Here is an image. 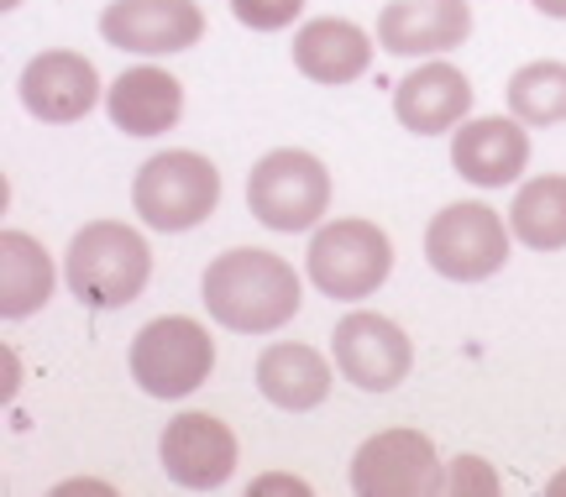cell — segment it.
<instances>
[{"instance_id":"cell-1","label":"cell","mask_w":566,"mask_h":497,"mask_svg":"<svg viewBox=\"0 0 566 497\" xmlns=\"http://www.w3.org/2000/svg\"><path fill=\"white\" fill-rule=\"evenodd\" d=\"M200 298L210 319H221L226 330H242V336H268L283 330L289 319L300 315V278L279 252L263 246H231L205 267Z\"/></svg>"},{"instance_id":"cell-2","label":"cell","mask_w":566,"mask_h":497,"mask_svg":"<svg viewBox=\"0 0 566 497\" xmlns=\"http://www.w3.org/2000/svg\"><path fill=\"white\" fill-rule=\"evenodd\" d=\"M63 278L90 309H126L153 278V252H147L142 231H132L122 220H95L69 241Z\"/></svg>"},{"instance_id":"cell-3","label":"cell","mask_w":566,"mask_h":497,"mask_svg":"<svg viewBox=\"0 0 566 497\" xmlns=\"http://www.w3.org/2000/svg\"><path fill=\"white\" fill-rule=\"evenodd\" d=\"M132 204L153 231H189L216 215L221 204V168L200 152H158L142 162L132 183Z\"/></svg>"},{"instance_id":"cell-4","label":"cell","mask_w":566,"mask_h":497,"mask_svg":"<svg viewBox=\"0 0 566 497\" xmlns=\"http://www.w3.org/2000/svg\"><path fill=\"white\" fill-rule=\"evenodd\" d=\"M325 204H331V173L315 152L300 147L268 152L247 179V210L268 231H310L325 215Z\"/></svg>"},{"instance_id":"cell-5","label":"cell","mask_w":566,"mask_h":497,"mask_svg":"<svg viewBox=\"0 0 566 497\" xmlns=\"http://www.w3.org/2000/svg\"><path fill=\"white\" fill-rule=\"evenodd\" d=\"M216 367V340L200 319H153L132 340V378L153 398H189Z\"/></svg>"},{"instance_id":"cell-6","label":"cell","mask_w":566,"mask_h":497,"mask_svg":"<svg viewBox=\"0 0 566 497\" xmlns=\"http://www.w3.org/2000/svg\"><path fill=\"white\" fill-rule=\"evenodd\" d=\"M394 273V241L373 220H331L310 241V283L331 298H367Z\"/></svg>"},{"instance_id":"cell-7","label":"cell","mask_w":566,"mask_h":497,"mask_svg":"<svg viewBox=\"0 0 566 497\" xmlns=\"http://www.w3.org/2000/svg\"><path fill=\"white\" fill-rule=\"evenodd\" d=\"M424 257H430V267L441 278H457V283L493 278L509 262V231L499 220V210H488L478 199H462V204H446L441 215L430 220Z\"/></svg>"},{"instance_id":"cell-8","label":"cell","mask_w":566,"mask_h":497,"mask_svg":"<svg viewBox=\"0 0 566 497\" xmlns=\"http://www.w3.org/2000/svg\"><path fill=\"white\" fill-rule=\"evenodd\" d=\"M331 357H336V372H342L352 388L363 393H388L409 378L415 367V346L409 336L384 315H346L331 336Z\"/></svg>"},{"instance_id":"cell-9","label":"cell","mask_w":566,"mask_h":497,"mask_svg":"<svg viewBox=\"0 0 566 497\" xmlns=\"http://www.w3.org/2000/svg\"><path fill=\"white\" fill-rule=\"evenodd\" d=\"M352 487L367 497H409V493H441V461L436 445L420 430H384L373 435L352 461Z\"/></svg>"},{"instance_id":"cell-10","label":"cell","mask_w":566,"mask_h":497,"mask_svg":"<svg viewBox=\"0 0 566 497\" xmlns=\"http://www.w3.org/2000/svg\"><path fill=\"white\" fill-rule=\"evenodd\" d=\"M101 38L122 53H184L205 38V17L195 0H111L101 17Z\"/></svg>"},{"instance_id":"cell-11","label":"cell","mask_w":566,"mask_h":497,"mask_svg":"<svg viewBox=\"0 0 566 497\" xmlns=\"http://www.w3.org/2000/svg\"><path fill=\"white\" fill-rule=\"evenodd\" d=\"M472 32L467 0H388L378 11V42L394 59H436L462 47Z\"/></svg>"},{"instance_id":"cell-12","label":"cell","mask_w":566,"mask_h":497,"mask_svg":"<svg viewBox=\"0 0 566 497\" xmlns=\"http://www.w3.org/2000/svg\"><path fill=\"white\" fill-rule=\"evenodd\" d=\"M95 99H101V74H95V63L84 53L53 47V53H38L21 68V105L38 120L69 126V120L90 116Z\"/></svg>"},{"instance_id":"cell-13","label":"cell","mask_w":566,"mask_h":497,"mask_svg":"<svg viewBox=\"0 0 566 497\" xmlns=\"http://www.w3.org/2000/svg\"><path fill=\"white\" fill-rule=\"evenodd\" d=\"M158 456L179 487H221L237 472V435L216 414H179L168 419Z\"/></svg>"},{"instance_id":"cell-14","label":"cell","mask_w":566,"mask_h":497,"mask_svg":"<svg viewBox=\"0 0 566 497\" xmlns=\"http://www.w3.org/2000/svg\"><path fill=\"white\" fill-rule=\"evenodd\" d=\"M451 162L467 183L478 189H504L525 173L530 162V137H525V120H504V116H483V120H467L457 141H451Z\"/></svg>"},{"instance_id":"cell-15","label":"cell","mask_w":566,"mask_h":497,"mask_svg":"<svg viewBox=\"0 0 566 497\" xmlns=\"http://www.w3.org/2000/svg\"><path fill=\"white\" fill-rule=\"evenodd\" d=\"M467 110H472V80L451 63H420L394 89V116L405 120L415 137H441Z\"/></svg>"},{"instance_id":"cell-16","label":"cell","mask_w":566,"mask_h":497,"mask_svg":"<svg viewBox=\"0 0 566 497\" xmlns=\"http://www.w3.org/2000/svg\"><path fill=\"white\" fill-rule=\"evenodd\" d=\"M367 63H373V42H367V32L357 21L321 17V21H304L300 38H294V68L315 84L363 80Z\"/></svg>"},{"instance_id":"cell-17","label":"cell","mask_w":566,"mask_h":497,"mask_svg":"<svg viewBox=\"0 0 566 497\" xmlns=\"http://www.w3.org/2000/svg\"><path fill=\"white\" fill-rule=\"evenodd\" d=\"M111 120L122 126L126 137H158L168 126H179L184 116V84L168 74V68H126L122 80L111 84Z\"/></svg>"},{"instance_id":"cell-18","label":"cell","mask_w":566,"mask_h":497,"mask_svg":"<svg viewBox=\"0 0 566 497\" xmlns=\"http://www.w3.org/2000/svg\"><path fill=\"white\" fill-rule=\"evenodd\" d=\"M258 388H263L268 403H279L289 414H304L331 393V361L304 340H279L258 357Z\"/></svg>"},{"instance_id":"cell-19","label":"cell","mask_w":566,"mask_h":497,"mask_svg":"<svg viewBox=\"0 0 566 497\" xmlns=\"http://www.w3.org/2000/svg\"><path fill=\"white\" fill-rule=\"evenodd\" d=\"M53 298V262L32 236L0 231V315L27 319Z\"/></svg>"},{"instance_id":"cell-20","label":"cell","mask_w":566,"mask_h":497,"mask_svg":"<svg viewBox=\"0 0 566 497\" xmlns=\"http://www.w3.org/2000/svg\"><path fill=\"white\" fill-rule=\"evenodd\" d=\"M509 231L530 252H562L566 246V173L530 179L509 204Z\"/></svg>"},{"instance_id":"cell-21","label":"cell","mask_w":566,"mask_h":497,"mask_svg":"<svg viewBox=\"0 0 566 497\" xmlns=\"http://www.w3.org/2000/svg\"><path fill=\"white\" fill-rule=\"evenodd\" d=\"M509 110L525 126H562L566 120V63H525L509 80Z\"/></svg>"},{"instance_id":"cell-22","label":"cell","mask_w":566,"mask_h":497,"mask_svg":"<svg viewBox=\"0 0 566 497\" xmlns=\"http://www.w3.org/2000/svg\"><path fill=\"white\" fill-rule=\"evenodd\" d=\"M231 11L252 32H279L304 11V0H231Z\"/></svg>"},{"instance_id":"cell-23","label":"cell","mask_w":566,"mask_h":497,"mask_svg":"<svg viewBox=\"0 0 566 497\" xmlns=\"http://www.w3.org/2000/svg\"><path fill=\"white\" fill-rule=\"evenodd\" d=\"M446 487H451V493H493V487H499V477H493L478 456H462L457 466H451Z\"/></svg>"},{"instance_id":"cell-24","label":"cell","mask_w":566,"mask_h":497,"mask_svg":"<svg viewBox=\"0 0 566 497\" xmlns=\"http://www.w3.org/2000/svg\"><path fill=\"white\" fill-rule=\"evenodd\" d=\"M535 11H546V17L566 21V0H535Z\"/></svg>"},{"instance_id":"cell-25","label":"cell","mask_w":566,"mask_h":497,"mask_svg":"<svg viewBox=\"0 0 566 497\" xmlns=\"http://www.w3.org/2000/svg\"><path fill=\"white\" fill-rule=\"evenodd\" d=\"M551 493H566V472H562V477H556V482H551Z\"/></svg>"},{"instance_id":"cell-26","label":"cell","mask_w":566,"mask_h":497,"mask_svg":"<svg viewBox=\"0 0 566 497\" xmlns=\"http://www.w3.org/2000/svg\"><path fill=\"white\" fill-rule=\"evenodd\" d=\"M11 6H21V0H0V11H11Z\"/></svg>"}]
</instances>
